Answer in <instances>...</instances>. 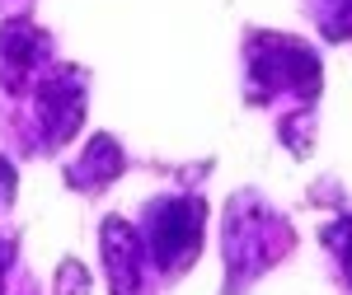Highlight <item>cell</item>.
Wrapping results in <instances>:
<instances>
[{"label":"cell","mask_w":352,"mask_h":295,"mask_svg":"<svg viewBox=\"0 0 352 295\" xmlns=\"http://www.w3.org/2000/svg\"><path fill=\"white\" fill-rule=\"evenodd\" d=\"M287 244H292L287 225L258 197H235L230 211H226V268H230V286L240 291L244 281L258 276Z\"/></svg>","instance_id":"cell-1"},{"label":"cell","mask_w":352,"mask_h":295,"mask_svg":"<svg viewBox=\"0 0 352 295\" xmlns=\"http://www.w3.org/2000/svg\"><path fill=\"white\" fill-rule=\"evenodd\" d=\"M249 80H254V99H277V94H292V99H315L320 89V61L310 47H300L296 38H254L249 43Z\"/></svg>","instance_id":"cell-2"},{"label":"cell","mask_w":352,"mask_h":295,"mask_svg":"<svg viewBox=\"0 0 352 295\" xmlns=\"http://www.w3.org/2000/svg\"><path fill=\"white\" fill-rule=\"evenodd\" d=\"M202 220L207 206L202 197H160L146 206V258L164 272H184L202 248Z\"/></svg>","instance_id":"cell-3"},{"label":"cell","mask_w":352,"mask_h":295,"mask_svg":"<svg viewBox=\"0 0 352 295\" xmlns=\"http://www.w3.org/2000/svg\"><path fill=\"white\" fill-rule=\"evenodd\" d=\"M33 113H38V127H43V141L47 145L71 141L76 127H80V113H85L80 75L76 71H56L47 80H38V89H33Z\"/></svg>","instance_id":"cell-4"},{"label":"cell","mask_w":352,"mask_h":295,"mask_svg":"<svg viewBox=\"0 0 352 295\" xmlns=\"http://www.w3.org/2000/svg\"><path fill=\"white\" fill-rule=\"evenodd\" d=\"M104 263H109V286L113 295H141L146 276H151V258H146V239L136 235L127 220H104Z\"/></svg>","instance_id":"cell-5"},{"label":"cell","mask_w":352,"mask_h":295,"mask_svg":"<svg viewBox=\"0 0 352 295\" xmlns=\"http://www.w3.org/2000/svg\"><path fill=\"white\" fill-rule=\"evenodd\" d=\"M47 52L43 33L28 24V19H10L0 28V84L10 94H24L28 84L38 80V61Z\"/></svg>","instance_id":"cell-6"},{"label":"cell","mask_w":352,"mask_h":295,"mask_svg":"<svg viewBox=\"0 0 352 295\" xmlns=\"http://www.w3.org/2000/svg\"><path fill=\"white\" fill-rule=\"evenodd\" d=\"M118 174H122V145H118L113 136H94V141L85 145V155L71 164L66 183L80 188V192H99V188H109Z\"/></svg>","instance_id":"cell-7"},{"label":"cell","mask_w":352,"mask_h":295,"mask_svg":"<svg viewBox=\"0 0 352 295\" xmlns=\"http://www.w3.org/2000/svg\"><path fill=\"white\" fill-rule=\"evenodd\" d=\"M324 244L338 253V263H343V276H348L352 286V215H343V220H333L324 230Z\"/></svg>","instance_id":"cell-8"},{"label":"cell","mask_w":352,"mask_h":295,"mask_svg":"<svg viewBox=\"0 0 352 295\" xmlns=\"http://www.w3.org/2000/svg\"><path fill=\"white\" fill-rule=\"evenodd\" d=\"M56 295H89V272L80 263H61V276H56Z\"/></svg>","instance_id":"cell-9"},{"label":"cell","mask_w":352,"mask_h":295,"mask_svg":"<svg viewBox=\"0 0 352 295\" xmlns=\"http://www.w3.org/2000/svg\"><path fill=\"white\" fill-rule=\"evenodd\" d=\"M14 202V164L10 160H0V211Z\"/></svg>","instance_id":"cell-10"},{"label":"cell","mask_w":352,"mask_h":295,"mask_svg":"<svg viewBox=\"0 0 352 295\" xmlns=\"http://www.w3.org/2000/svg\"><path fill=\"white\" fill-rule=\"evenodd\" d=\"M14 263V239H0V291H5V272Z\"/></svg>","instance_id":"cell-11"}]
</instances>
